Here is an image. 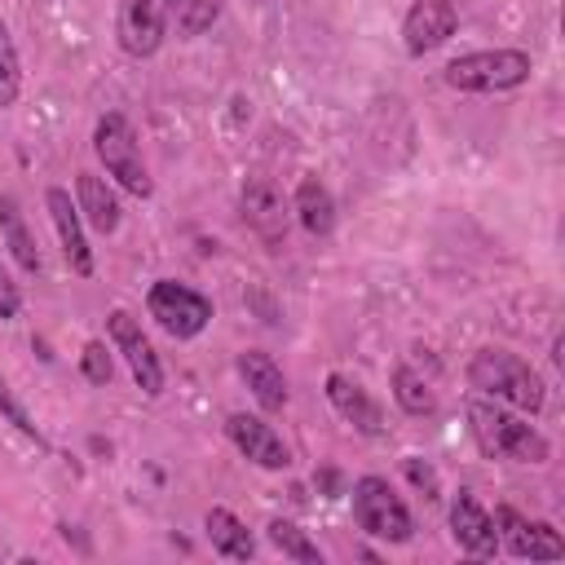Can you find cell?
<instances>
[{"label":"cell","instance_id":"1","mask_svg":"<svg viewBox=\"0 0 565 565\" xmlns=\"http://www.w3.org/2000/svg\"><path fill=\"white\" fill-rule=\"evenodd\" d=\"M463 411H468V433L486 459H508V463H547L552 459V441L530 419L512 415V406L477 393V397H468Z\"/></svg>","mask_w":565,"mask_h":565},{"label":"cell","instance_id":"2","mask_svg":"<svg viewBox=\"0 0 565 565\" xmlns=\"http://www.w3.org/2000/svg\"><path fill=\"white\" fill-rule=\"evenodd\" d=\"M472 393L490 397V402H503L521 415H539L543 402H547V388H543V375L512 349H477L463 366Z\"/></svg>","mask_w":565,"mask_h":565},{"label":"cell","instance_id":"3","mask_svg":"<svg viewBox=\"0 0 565 565\" xmlns=\"http://www.w3.org/2000/svg\"><path fill=\"white\" fill-rule=\"evenodd\" d=\"M534 62L525 49H472V53H459L455 62H446L441 79L455 88V93H508V88H521L530 79Z\"/></svg>","mask_w":565,"mask_h":565},{"label":"cell","instance_id":"4","mask_svg":"<svg viewBox=\"0 0 565 565\" xmlns=\"http://www.w3.org/2000/svg\"><path fill=\"white\" fill-rule=\"evenodd\" d=\"M93 154H97V163L106 168V177H110L119 190H128V194H137V199H150L154 185H150V172H146V159H141V141H137L128 115L106 110V115L93 124Z\"/></svg>","mask_w":565,"mask_h":565},{"label":"cell","instance_id":"5","mask_svg":"<svg viewBox=\"0 0 565 565\" xmlns=\"http://www.w3.org/2000/svg\"><path fill=\"white\" fill-rule=\"evenodd\" d=\"M349 494H353V521H358L362 534L384 539V543H411L415 516H411V508L402 503V494L384 477L366 472V477L353 481Z\"/></svg>","mask_w":565,"mask_h":565},{"label":"cell","instance_id":"6","mask_svg":"<svg viewBox=\"0 0 565 565\" xmlns=\"http://www.w3.org/2000/svg\"><path fill=\"white\" fill-rule=\"evenodd\" d=\"M146 313L172 335V340H194L212 322V300L177 278H154L146 291Z\"/></svg>","mask_w":565,"mask_h":565},{"label":"cell","instance_id":"7","mask_svg":"<svg viewBox=\"0 0 565 565\" xmlns=\"http://www.w3.org/2000/svg\"><path fill=\"white\" fill-rule=\"evenodd\" d=\"M106 335H110V349L124 353V362H128L137 388H141L146 397H159V393H163V362H159L154 344L146 340L141 322H137L128 309H110V318H106Z\"/></svg>","mask_w":565,"mask_h":565},{"label":"cell","instance_id":"8","mask_svg":"<svg viewBox=\"0 0 565 565\" xmlns=\"http://www.w3.org/2000/svg\"><path fill=\"white\" fill-rule=\"evenodd\" d=\"M115 40L128 57H154L168 40V0H119Z\"/></svg>","mask_w":565,"mask_h":565},{"label":"cell","instance_id":"9","mask_svg":"<svg viewBox=\"0 0 565 565\" xmlns=\"http://www.w3.org/2000/svg\"><path fill=\"white\" fill-rule=\"evenodd\" d=\"M238 207H243V221L278 252L282 238H287V221H291V203H287V194L278 190V181H269V177H247L243 190H238Z\"/></svg>","mask_w":565,"mask_h":565},{"label":"cell","instance_id":"10","mask_svg":"<svg viewBox=\"0 0 565 565\" xmlns=\"http://www.w3.org/2000/svg\"><path fill=\"white\" fill-rule=\"evenodd\" d=\"M494 530L503 534V547L516 561H565V539L552 521H525L516 508H499Z\"/></svg>","mask_w":565,"mask_h":565},{"label":"cell","instance_id":"11","mask_svg":"<svg viewBox=\"0 0 565 565\" xmlns=\"http://www.w3.org/2000/svg\"><path fill=\"white\" fill-rule=\"evenodd\" d=\"M225 437L234 441V450H238L247 463H256V468H265V472H282V468L291 463L287 441H282V437L274 433V424H265L260 415L234 411V415L225 419Z\"/></svg>","mask_w":565,"mask_h":565},{"label":"cell","instance_id":"12","mask_svg":"<svg viewBox=\"0 0 565 565\" xmlns=\"http://www.w3.org/2000/svg\"><path fill=\"white\" fill-rule=\"evenodd\" d=\"M459 26L455 0H411L406 18H402V44L411 57H424L433 49H441Z\"/></svg>","mask_w":565,"mask_h":565},{"label":"cell","instance_id":"13","mask_svg":"<svg viewBox=\"0 0 565 565\" xmlns=\"http://www.w3.org/2000/svg\"><path fill=\"white\" fill-rule=\"evenodd\" d=\"M44 207H49V221H53V230H57V243H62V256H66L71 274L88 278V274H93V247H88V238H84V216H79L71 190L49 185V190H44Z\"/></svg>","mask_w":565,"mask_h":565},{"label":"cell","instance_id":"14","mask_svg":"<svg viewBox=\"0 0 565 565\" xmlns=\"http://www.w3.org/2000/svg\"><path fill=\"white\" fill-rule=\"evenodd\" d=\"M450 539L468 552V556H494L499 552V530H494V516L477 503L472 490H459L450 499Z\"/></svg>","mask_w":565,"mask_h":565},{"label":"cell","instance_id":"15","mask_svg":"<svg viewBox=\"0 0 565 565\" xmlns=\"http://www.w3.org/2000/svg\"><path fill=\"white\" fill-rule=\"evenodd\" d=\"M234 366H238V380L252 388V397H256L260 411L274 415V411L287 406V397H291V393H287V375H282V366H278L265 349H243Z\"/></svg>","mask_w":565,"mask_h":565},{"label":"cell","instance_id":"16","mask_svg":"<svg viewBox=\"0 0 565 565\" xmlns=\"http://www.w3.org/2000/svg\"><path fill=\"white\" fill-rule=\"evenodd\" d=\"M327 402H331V406H335V415H340V419H349L362 437H380V433H384V415H380L375 397H371L358 380H349V375L331 371V375H327Z\"/></svg>","mask_w":565,"mask_h":565},{"label":"cell","instance_id":"17","mask_svg":"<svg viewBox=\"0 0 565 565\" xmlns=\"http://www.w3.org/2000/svg\"><path fill=\"white\" fill-rule=\"evenodd\" d=\"M291 216L300 221V230H305L309 238H327V234L335 230V199H331V190H327V181H322V177L305 172V177L296 181Z\"/></svg>","mask_w":565,"mask_h":565},{"label":"cell","instance_id":"18","mask_svg":"<svg viewBox=\"0 0 565 565\" xmlns=\"http://www.w3.org/2000/svg\"><path fill=\"white\" fill-rule=\"evenodd\" d=\"M75 207L79 216L97 230V234H115L119 221H124V207H119V194L106 185V177L97 172H75Z\"/></svg>","mask_w":565,"mask_h":565},{"label":"cell","instance_id":"19","mask_svg":"<svg viewBox=\"0 0 565 565\" xmlns=\"http://www.w3.org/2000/svg\"><path fill=\"white\" fill-rule=\"evenodd\" d=\"M203 530H207V543H212V552H216L221 561H252V556H256L252 530H247L230 508H207Z\"/></svg>","mask_w":565,"mask_h":565},{"label":"cell","instance_id":"20","mask_svg":"<svg viewBox=\"0 0 565 565\" xmlns=\"http://www.w3.org/2000/svg\"><path fill=\"white\" fill-rule=\"evenodd\" d=\"M0 238H4L9 256H13L26 274H40V269H44L40 247H35V238H31V230H26V216H22V207H18L13 194H0Z\"/></svg>","mask_w":565,"mask_h":565},{"label":"cell","instance_id":"21","mask_svg":"<svg viewBox=\"0 0 565 565\" xmlns=\"http://www.w3.org/2000/svg\"><path fill=\"white\" fill-rule=\"evenodd\" d=\"M393 402L406 411V415H433L437 411V393L428 388V380L411 366H393Z\"/></svg>","mask_w":565,"mask_h":565},{"label":"cell","instance_id":"22","mask_svg":"<svg viewBox=\"0 0 565 565\" xmlns=\"http://www.w3.org/2000/svg\"><path fill=\"white\" fill-rule=\"evenodd\" d=\"M265 534H269V543L287 556V561H300V565H322V552H318V543L296 525V521H282V516H274L269 525H265Z\"/></svg>","mask_w":565,"mask_h":565},{"label":"cell","instance_id":"23","mask_svg":"<svg viewBox=\"0 0 565 565\" xmlns=\"http://www.w3.org/2000/svg\"><path fill=\"white\" fill-rule=\"evenodd\" d=\"M168 18L185 40H194L221 18V0H168Z\"/></svg>","mask_w":565,"mask_h":565},{"label":"cell","instance_id":"24","mask_svg":"<svg viewBox=\"0 0 565 565\" xmlns=\"http://www.w3.org/2000/svg\"><path fill=\"white\" fill-rule=\"evenodd\" d=\"M18 93H22V62H18L9 26L0 22V106H13Z\"/></svg>","mask_w":565,"mask_h":565},{"label":"cell","instance_id":"25","mask_svg":"<svg viewBox=\"0 0 565 565\" xmlns=\"http://www.w3.org/2000/svg\"><path fill=\"white\" fill-rule=\"evenodd\" d=\"M79 371H84L88 384H110L115 362H110V353H106V340H88V344H84V353H79Z\"/></svg>","mask_w":565,"mask_h":565},{"label":"cell","instance_id":"26","mask_svg":"<svg viewBox=\"0 0 565 565\" xmlns=\"http://www.w3.org/2000/svg\"><path fill=\"white\" fill-rule=\"evenodd\" d=\"M0 415H4V419H9V424H13L18 433H22V437H31L35 446H44V433L35 428V419L26 415V406H22L18 397H13V388H9L4 380H0Z\"/></svg>","mask_w":565,"mask_h":565},{"label":"cell","instance_id":"27","mask_svg":"<svg viewBox=\"0 0 565 565\" xmlns=\"http://www.w3.org/2000/svg\"><path fill=\"white\" fill-rule=\"evenodd\" d=\"M402 472L411 477V486L415 490H424V499H441V486H437V472L424 463V459H415V455H406L402 459Z\"/></svg>","mask_w":565,"mask_h":565},{"label":"cell","instance_id":"28","mask_svg":"<svg viewBox=\"0 0 565 565\" xmlns=\"http://www.w3.org/2000/svg\"><path fill=\"white\" fill-rule=\"evenodd\" d=\"M18 313H22V287L13 282L9 265L0 260V318L9 322V318H18Z\"/></svg>","mask_w":565,"mask_h":565},{"label":"cell","instance_id":"29","mask_svg":"<svg viewBox=\"0 0 565 565\" xmlns=\"http://www.w3.org/2000/svg\"><path fill=\"white\" fill-rule=\"evenodd\" d=\"M252 4H269V0H252Z\"/></svg>","mask_w":565,"mask_h":565}]
</instances>
